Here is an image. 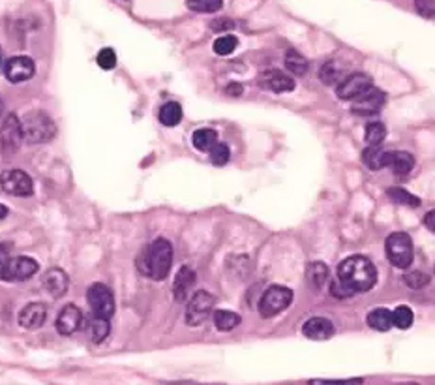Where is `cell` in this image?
Here are the masks:
<instances>
[{
    "label": "cell",
    "mask_w": 435,
    "mask_h": 385,
    "mask_svg": "<svg viewBox=\"0 0 435 385\" xmlns=\"http://www.w3.org/2000/svg\"><path fill=\"white\" fill-rule=\"evenodd\" d=\"M338 282L351 294L369 292L377 284V269L368 257H347L338 265Z\"/></svg>",
    "instance_id": "1"
},
{
    "label": "cell",
    "mask_w": 435,
    "mask_h": 385,
    "mask_svg": "<svg viewBox=\"0 0 435 385\" xmlns=\"http://www.w3.org/2000/svg\"><path fill=\"white\" fill-rule=\"evenodd\" d=\"M173 265V246L167 239H156L146 250L141 254L139 269L154 280H163L169 275Z\"/></svg>",
    "instance_id": "2"
},
{
    "label": "cell",
    "mask_w": 435,
    "mask_h": 385,
    "mask_svg": "<svg viewBox=\"0 0 435 385\" xmlns=\"http://www.w3.org/2000/svg\"><path fill=\"white\" fill-rule=\"evenodd\" d=\"M21 128H23V139L29 143H47L56 134L53 119L43 111L26 113L21 121Z\"/></svg>",
    "instance_id": "3"
},
{
    "label": "cell",
    "mask_w": 435,
    "mask_h": 385,
    "mask_svg": "<svg viewBox=\"0 0 435 385\" xmlns=\"http://www.w3.org/2000/svg\"><path fill=\"white\" fill-rule=\"evenodd\" d=\"M385 250H387L388 262L392 263L394 267L398 269H407L411 267L413 263V254H415V248H413V241L407 233H392L388 235L387 245H385Z\"/></svg>",
    "instance_id": "4"
},
{
    "label": "cell",
    "mask_w": 435,
    "mask_h": 385,
    "mask_svg": "<svg viewBox=\"0 0 435 385\" xmlns=\"http://www.w3.org/2000/svg\"><path fill=\"white\" fill-rule=\"evenodd\" d=\"M293 301V292L289 287L272 286L266 289L259 301V312L263 318H274L280 312L285 310Z\"/></svg>",
    "instance_id": "5"
},
{
    "label": "cell",
    "mask_w": 435,
    "mask_h": 385,
    "mask_svg": "<svg viewBox=\"0 0 435 385\" xmlns=\"http://www.w3.org/2000/svg\"><path fill=\"white\" fill-rule=\"evenodd\" d=\"M86 299H89V306H91L92 316L98 318L111 319L115 314V297L113 292L103 284H92L86 292Z\"/></svg>",
    "instance_id": "6"
},
{
    "label": "cell",
    "mask_w": 435,
    "mask_h": 385,
    "mask_svg": "<svg viewBox=\"0 0 435 385\" xmlns=\"http://www.w3.org/2000/svg\"><path fill=\"white\" fill-rule=\"evenodd\" d=\"M374 86V80L364 72H355V74L345 75L344 80L336 85V94L339 100L353 102L358 96H362L364 92L369 91Z\"/></svg>",
    "instance_id": "7"
},
{
    "label": "cell",
    "mask_w": 435,
    "mask_h": 385,
    "mask_svg": "<svg viewBox=\"0 0 435 385\" xmlns=\"http://www.w3.org/2000/svg\"><path fill=\"white\" fill-rule=\"evenodd\" d=\"M216 305L214 295L206 294V292H197V294L190 299L186 308V322L188 325H203L206 319L211 318L212 308Z\"/></svg>",
    "instance_id": "8"
},
{
    "label": "cell",
    "mask_w": 435,
    "mask_h": 385,
    "mask_svg": "<svg viewBox=\"0 0 435 385\" xmlns=\"http://www.w3.org/2000/svg\"><path fill=\"white\" fill-rule=\"evenodd\" d=\"M23 128H21V121L15 115H8L4 119V124L0 128V149L4 156H12L19 151L21 143H23Z\"/></svg>",
    "instance_id": "9"
},
{
    "label": "cell",
    "mask_w": 435,
    "mask_h": 385,
    "mask_svg": "<svg viewBox=\"0 0 435 385\" xmlns=\"http://www.w3.org/2000/svg\"><path fill=\"white\" fill-rule=\"evenodd\" d=\"M0 188L4 190L10 196L26 197L32 196L34 192V183L32 179L21 169H10L0 175Z\"/></svg>",
    "instance_id": "10"
},
{
    "label": "cell",
    "mask_w": 435,
    "mask_h": 385,
    "mask_svg": "<svg viewBox=\"0 0 435 385\" xmlns=\"http://www.w3.org/2000/svg\"><path fill=\"white\" fill-rule=\"evenodd\" d=\"M385 100H387L385 92L372 86L369 91L364 92L362 96H358V98L353 100L351 111H353V115L358 116H374L383 110Z\"/></svg>",
    "instance_id": "11"
},
{
    "label": "cell",
    "mask_w": 435,
    "mask_h": 385,
    "mask_svg": "<svg viewBox=\"0 0 435 385\" xmlns=\"http://www.w3.org/2000/svg\"><path fill=\"white\" fill-rule=\"evenodd\" d=\"M36 72V66L34 62L29 56H12L10 61L6 62V68H4V74H6V80L12 81V83H23V81H29Z\"/></svg>",
    "instance_id": "12"
},
{
    "label": "cell",
    "mask_w": 435,
    "mask_h": 385,
    "mask_svg": "<svg viewBox=\"0 0 435 385\" xmlns=\"http://www.w3.org/2000/svg\"><path fill=\"white\" fill-rule=\"evenodd\" d=\"M83 324H85L83 312L79 310L75 305H66L56 318V331L61 335L70 336L73 333H77L79 329H83Z\"/></svg>",
    "instance_id": "13"
},
{
    "label": "cell",
    "mask_w": 435,
    "mask_h": 385,
    "mask_svg": "<svg viewBox=\"0 0 435 385\" xmlns=\"http://www.w3.org/2000/svg\"><path fill=\"white\" fill-rule=\"evenodd\" d=\"M257 83H259L261 89H265L268 92H276V94L291 92L295 89V80L291 75L280 72V70H266L259 75Z\"/></svg>",
    "instance_id": "14"
},
{
    "label": "cell",
    "mask_w": 435,
    "mask_h": 385,
    "mask_svg": "<svg viewBox=\"0 0 435 385\" xmlns=\"http://www.w3.org/2000/svg\"><path fill=\"white\" fill-rule=\"evenodd\" d=\"M38 263L32 259V257L26 256H19V257H12L10 259V265H8V273H6V280H26L38 273Z\"/></svg>",
    "instance_id": "15"
},
{
    "label": "cell",
    "mask_w": 435,
    "mask_h": 385,
    "mask_svg": "<svg viewBox=\"0 0 435 385\" xmlns=\"http://www.w3.org/2000/svg\"><path fill=\"white\" fill-rule=\"evenodd\" d=\"M45 318H47L45 305L43 303H31V305H26L23 310L19 312V325L29 331L40 329Z\"/></svg>",
    "instance_id": "16"
},
{
    "label": "cell",
    "mask_w": 435,
    "mask_h": 385,
    "mask_svg": "<svg viewBox=\"0 0 435 385\" xmlns=\"http://www.w3.org/2000/svg\"><path fill=\"white\" fill-rule=\"evenodd\" d=\"M42 284H43V289H45L51 297L59 299V297H62V295L68 292L70 278H68V275L64 273V271L59 269V267H54V269H49L47 273L43 275Z\"/></svg>",
    "instance_id": "17"
},
{
    "label": "cell",
    "mask_w": 435,
    "mask_h": 385,
    "mask_svg": "<svg viewBox=\"0 0 435 385\" xmlns=\"http://www.w3.org/2000/svg\"><path fill=\"white\" fill-rule=\"evenodd\" d=\"M303 333L312 340H326L334 336L336 329L330 319L326 318H310L306 324L303 325Z\"/></svg>",
    "instance_id": "18"
},
{
    "label": "cell",
    "mask_w": 435,
    "mask_h": 385,
    "mask_svg": "<svg viewBox=\"0 0 435 385\" xmlns=\"http://www.w3.org/2000/svg\"><path fill=\"white\" fill-rule=\"evenodd\" d=\"M385 165H388L398 175H405L415 167V158L409 153L392 151V153H385Z\"/></svg>",
    "instance_id": "19"
},
{
    "label": "cell",
    "mask_w": 435,
    "mask_h": 385,
    "mask_svg": "<svg viewBox=\"0 0 435 385\" xmlns=\"http://www.w3.org/2000/svg\"><path fill=\"white\" fill-rule=\"evenodd\" d=\"M195 282V275L194 271L190 269V267H182L178 271V275L175 278V286H173V294H175V299L178 303L188 299V294H190V289L194 286Z\"/></svg>",
    "instance_id": "20"
},
{
    "label": "cell",
    "mask_w": 435,
    "mask_h": 385,
    "mask_svg": "<svg viewBox=\"0 0 435 385\" xmlns=\"http://www.w3.org/2000/svg\"><path fill=\"white\" fill-rule=\"evenodd\" d=\"M83 325H86L89 338H91V342H94V344H102L103 340L109 336V329H111L109 319L98 318V316H92V318L89 319V322H85Z\"/></svg>",
    "instance_id": "21"
},
{
    "label": "cell",
    "mask_w": 435,
    "mask_h": 385,
    "mask_svg": "<svg viewBox=\"0 0 435 385\" xmlns=\"http://www.w3.org/2000/svg\"><path fill=\"white\" fill-rule=\"evenodd\" d=\"M366 322H368L372 329L381 331V333H387L388 329H392V314L387 308H374V310H369Z\"/></svg>",
    "instance_id": "22"
},
{
    "label": "cell",
    "mask_w": 435,
    "mask_h": 385,
    "mask_svg": "<svg viewBox=\"0 0 435 385\" xmlns=\"http://www.w3.org/2000/svg\"><path fill=\"white\" fill-rule=\"evenodd\" d=\"M192 141H194V147L197 151H201V153H211L214 145L218 143V134L211 128L195 130Z\"/></svg>",
    "instance_id": "23"
},
{
    "label": "cell",
    "mask_w": 435,
    "mask_h": 385,
    "mask_svg": "<svg viewBox=\"0 0 435 385\" xmlns=\"http://www.w3.org/2000/svg\"><path fill=\"white\" fill-rule=\"evenodd\" d=\"M285 68H287V72H291V74H295V75H304L306 72H308V61L304 59L300 53L296 50H289L287 53H285Z\"/></svg>",
    "instance_id": "24"
},
{
    "label": "cell",
    "mask_w": 435,
    "mask_h": 385,
    "mask_svg": "<svg viewBox=\"0 0 435 385\" xmlns=\"http://www.w3.org/2000/svg\"><path fill=\"white\" fill-rule=\"evenodd\" d=\"M345 75L344 74V70H342V66H339L338 62H334V61H328L325 64V66L321 68V81L325 83V85L328 86H333V85H338L339 81L344 80Z\"/></svg>",
    "instance_id": "25"
},
{
    "label": "cell",
    "mask_w": 435,
    "mask_h": 385,
    "mask_svg": "<svg viewBox=\"0 0 435 385\" xmlns=\"http://www.w3.org/2000/svg\"><path fill=\"white\" fill-rule=\"evenodd\" d=\"M182 119V107L176 102H167L160 110V123L165 126H176Z\"/></svg>",
    "instance_id": "26"
},
{
    "label": "cell",
    "mask_w": 435,
    "mask_h": 385,
    "mask_svg": "<svg viewBox=\"0 0 435 385\" xmlns=\"http://www.w3.org/2000/svg\"><path fill=\"white\" fill-rule=\"evenodd\" d=\"M385 153H387L385 149L368 147L362 154L364 164L368 165V169H372V172L383 169V167H385Z\"/></svg>",
    "instance_id": "27"
},
{
    "label": "cell",
    "mask_w": 435,
    "mask_h": 385,
    "mask_svg": "<svg viewBox=\"0 0 435 385\" xmlns=\"http://www.w3.org/2000/svg\"><path fill=\"white\" fill-rule=\"evenodd\" d=\"M366 143H368L369 147H379L383 139L387 137V128H385V124L383 123H368L366 124Z\"/></svg>",
    "instance_id": "28"
},
{
    "label": "cell",
    "mask_w": 435,
    "mask_h": 385,
    "mask_svg": "<svg viewBox=\"0 0 435 385\" xmlns=\"http://www.w3.org/2000/svg\"><path fill=\"white\" fill-rule=\"evenodd\" d=\"M241 324L238 314L229 310H216L214 312V325L220 331H233L236 325Z\"/></svg>",
    "instance_id": "29"
},
{
    "label": "cell",
    "mask_w": 435,
    "mask_h": 385,
    "mask_svg": "<svg viewBox=\"0 0 435 385\" xmlns=\"http://www.w3.org/2000/svg\"><path fill=\"white\" fill-rule=\"evenodd\" d=\"M306 276H308L310 284L319 289V287L326 282V278H328V269H326L325 263L321 262L310 263L308 271H306Z\"/></svg>",
    "instance_id": "30"
},
{
    "label": "cell",
    "mask_w": 435,
    "mask_h": 385,
    "mask_svg": "<svg viewBox=\"0 0 435 385\" xmlns=\"http://www.w3.org/2000/svg\"><path fill=\"white\" fill-rule=\"evenodd\" d=\"M388 197L394 203H399V205H405V207H418L420 205V199L404 188H390L388 190Z\"/></svg>",
    "instance_id": "31"
},
{
    "label": "cell",
    "mask_w": 435,
    "mask_h": 385,
    "mask_svg": "<svg viewBox=\"0 0 435 385\" xmlns=\"http://www.w3.org/2000/svg\"><path fill=\"white\" fill-rule=\"evenodd\" d=\"M186 6L192 12L197 13H212L218 12L220 8L224 6V0H188Z\"/></svg>",
    "instance_id": "32"
},
{
    "label": "cell",
    "mask_w": 435,
    "mask_h": 385,
    "mask_svg": "<svg viewBox=\"0 0 435 385\" xmlns=\"http://www.w3.org/2000/svg\"><path fill=\"white\" fill-rule=\"evenodd\" d=\"M392 314V325L398 329H409L413 325V310L409 306H398Z\"/></svg>",
    "instance_id": "33"
},
{
    "label": "cell",
    "mask_w": 435,
    "mask_h": 385,
    "mask_svg": "<svg viewBox=\"0 0 435 385\" xmlns=\"http://www.w3.org/2000/svg\"><path fill=\"white\" fill-rule=\"evenodd\" d=\"M236 43H238L236 36H233V34H225V36L218 38L216 42H214V51H216V55L227 56L236 50Z\"/></svg>",
    "instance_id": "34"
},
{
    "label": "cell",
    "mask_w": 435,
    "mask_h": 385,
    "mask_svg": "<svg viewBox=\"0 0 435 385\" xmlns=\"http://www.w3.org/2000/svg\"><path fill=\"white\" fill-rule=\"evenodd\" d=\"M231 158V151L225 143H216L211 151V162L214 165H225Z\"/></svg>",
    "instance_id": "35"
},
{
    "label": "cell",
    "mask_w": 435,
    "mask_h": 385,
    "mask_svg": "<svg viewBox=\"0 0 435 385\" xmlns=\"http://www.w3.org/2000/svg\"><path fill=\"white\" fill-rule=\"evenodd\" d=\"M404 282L409 287H413V289H420V287H424L428 284L429 276L420 273V271H411V273H405Z\"/></svg>",
    "instance_id": "36"
},
{
    "label": "cell",
    "mask_w": 435,
    "mask_h": 385,
    "mask_svg": "<svg viewBox=\"0 0 435 385\" xmlns=\"http://www.w3.org/2000/svg\"><path fill=\"white\" fill-rule=\"evenodd\" d=\"M98 64H100V68H103V70H113V68L116 66L115 51L109 50V47L100 51V53H98Z\"/></svg>",
    "instance_id": "37"
},
{
    "label": "cell",
    "mask_w": 435,
    "mask_h": 385,
    "mask_svg": "<svg viewBox=\"0 0 435 385\" xmlns=\"http://www.w3.org/2000/svg\"><path fill=\"white\" fill-rule=\"evenodd\" d=\"M12 254L8 250V246L0 245V280H6L8 265H10V259H12Z\"/></svg>",
    "instance_id": "38"
},
{
    "label": "cell",
    "mask_w": 435,
    "mask_h": 385,
    "mask_svg": "<svg viewBox=\"0 0 435 385\" xmlns=\"http://www.w3.org/2000/svg\"><path fill=\"white\" fill-rule=\"evenodd\" d=\"M310 385H362V379H312Z\"/></svg>",
    "instance_id": "39"
},
{
    "label": "cell",
    "mask_w": 435,
    "mask_h": 385,
    "mask_svg": "<svg viewBox=\"0 0 435 385\" xmlns=\"http://www.w3.org/2000/svg\"><path fill=\"white\" fill-rule=\"evenodd\" d=\"M212 31H231L233 29V21L231 19H216V21H212V25H211Z\"/></svg>",
    "instance_id": "40"
},
{
    "label": "cell",
    "mask_w": 435,
    "mask_h": 385,
    "mask_svg": "<svg viewBox=\"0 0 435 385\" xmlns=\"http://www.w3.org/2000/svg\"><path fill=\"white\" fill-rule=\"evenodd\" d=\"M417 10L429 17L434 13V0H417Z\"/></svg>",
    "instance_id": "41"
},
{
    "label": "cell",
    "mask_w": 435,
    "mask_h": 385,
    "mask_svg": "<svg viewBox=\"0 0 435 385\" xmlns=\"http://www.w3.org/2000/svg\"><path fill=\"white\" fill-rule=\"evenodd\" d=\"M242 92H244V86L238 85V83H231V85L225 86V94H229V96H241Z\"/></svg>",
    "instance_id": "42"
},
{
    "label": "cell",
    "mask_w": 435,
    "mask_h": 385,
    "mask_svg": "<svg viewBox=\"0 0 435 385\" xmlns=\"http://www.w3.org/2000/svg\"><path fill=\"white\" fill-rule=\"evenodd\" d=\"M434 218H435V213H434V211H429V213L426 214V227H428L429 232H435Z\"/></svg>",
    "instance_id": "43"
},
{
    "label": "cell",
    "mask_w": 435,
    "mask_h": 385,
    "mask_svg": "<svg viewBox=\"0 0 435 385\" xmlns=\"http://www.w3.org/2000/svg\"><path fill=\"white\" fill-rule=\"evenodd\" d=\"M165 385H203V384H194V382H169Z\"/></svg>",
    "instance_id": "44"
},
{
    "label": "cell",
    "mask_w": 435,
    "mask_h": 385,
    "mask_svg": "<svg viewBox=\"0 0 435 385\" xmlns=\"http://www.w3.org/2000/svg\"><path fill=\"white\" fill-rule=\"evenodd\" d=\"M6 216H8L6 205H2V203H0V220H2V218H6Z\"/></svg>",
    "instance_id": "45"
},
{
    "label": "cell",
    "mask_w": 435,
    "mask_h": 385,
    "mask_svg": "<svg viewBox=\"0 0 435 385\" xmlns=\"http://www.w3.org/2000/svg\"><path fill=\"white\" fill-rule=\"evenodd\" d=\"M2 113H4V102L0 98V116H2Z\"/></svg>",
    "instance_id": "46"
}]
</instances>
